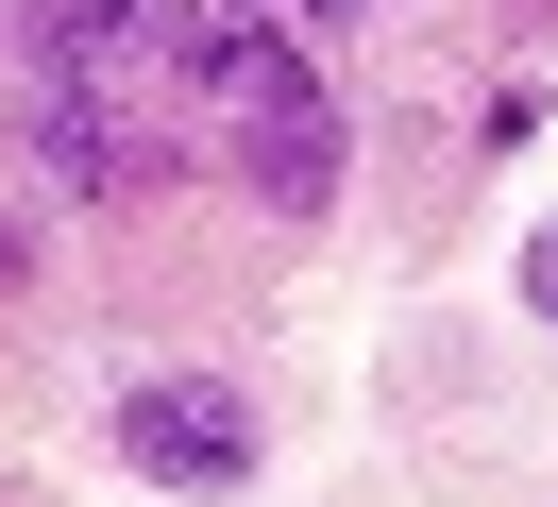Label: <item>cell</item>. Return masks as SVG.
<instances>
[{
	"label": "cell",
	"instance_id": "cell-1",
	"mask_svg": "<svg viewBox=\"0 0 558 507\" xmlns=\"http://www.w3.org/2000/svg\"><path fill=\"white\" fill-rule=\"evenodd\" d=\"M17 85H35V101L170 119V85H186V0H35V17H17Z\"/></svg>",
	"mask_w": 558,
	"mask_h": 507
},
{
	"label": "cell",
	"instance_id": "cell-2",
	"mask_svg": "<svg viewBox=\"0 0 558 507\" xmlns=\"http://www.w3.org/2000/svg\"><path fill=\"white\" fill-rule=\"evenodd\" d=\"M119 457L153 473V491H186V507H220V491H254V406H238V372H136L119 389Z\"/></svg>",
	"mask_w": 558,
	"mask_h": 507
},
{
	"label": "cell",
	"instance_id": "cell-3",
	"mask_svg": "<svg viewBox=\"0 0 558 507\" xmlns=\"http://www.w3.org/2000/svg\"><path fill=\"white\" fill-rule=\"evenodd\" d=\"M238 169H254V203H288V220H322L339 203V101L288 68V85H254L238 101Z\"/></svg>",
	"mask_w": 558,
	"mask_h": 507
},
{
	"label": "cell",
	"instance_id": "cell-4",
	"mask_svg": "<svg viewBox=\"0 0 558 507\" xmlns=\"http://www.w3.org/2000/svg\"><path fill=\"white\" fill-rule=\"evenodd\" d=\"M35 169H51V186H85V203L170 186V119H119V101H35Z\"/></svg>",
	"mask_w": 558,
	"mask_h": 507
},
{
	"label": "cell",
	"instance_id": "cell-5",
	"mask_svg": "<svg viewBox=\"0 0 558 507\" xmlns=\"http://www.w3.org/2000/svg\"><path fill=\"white\" fill-rule=\"evenodd\" d=\"M524 288H542V322H558V220H542V237H524Z\"/></svg>",
	"mask_w": 558,
	"mask_h": 507
},
{
	"label": "cell",
	"instance_id": "cell-6",
	"mask_svg": "<svg viewBox=\"0 0 558 507\" xmlns=\"http://www.w3.org/2000/svg\"><path fill=\"white\" fill-rule=\"evenodd\" d=\"M288 17H305V34H355V17H373V0H288Z\"/></svg>",
	"mask_w": 558,
	"mask_h": 507
},
{
	"label": "cell",
	"instance_id": "cell-7",
	"mask_svg": "<svg viewBox=\"0 0 558 507\" xmlns=\"http://www.w3.org/2000/svg\"><path fill=\"white\" fill-rule=\"evenodd\" d=\"M0 288H17V237H0Z\"/></svg>",
	"mask_w": 558,
	"mask_h": 507
}]
</instances>
